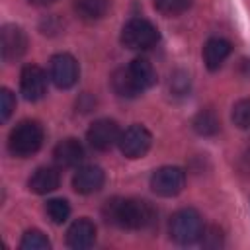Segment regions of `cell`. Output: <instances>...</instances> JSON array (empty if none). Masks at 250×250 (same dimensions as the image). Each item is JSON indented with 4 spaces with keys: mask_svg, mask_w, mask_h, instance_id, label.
I'll return each mask as SVG.
<instances>
[{
    "mask_svg": "<svg viewBox=\"0 0 250 250\" xmlns=\"http://www.w3.org/2000/svg\"><path fill=\"white\" fill-rule=\"evenodd\" d=\"M102 215L105 223L119 229H129V230L148 229L156 221V209L145 199L111 197L104 203Z\"/></svg>",
    "mask_w": 250,
    "mask_h": 250,
    "instance_id": "1",
    "label": "cell"
},
{
    "mask_svg": "<svg viewBox=\"0 0 250 250\" xmlns=\"http://www.w3.org/2000/svg\"><path fill=\"white\" fill-rule=\"evenodd\" d=\"M43 139H45L43 127L37 121H29L27 119V121L18 123L12 129L10 139H8V148H10V152L14 156L25 158V156L35 154L41 148Z\"/></svg>",
    "mask_w": 250,
    "mask_h": 250,
    "instance_id": "2",
    "label": "cell"
},
{
    "mask_svg": "<svg viewBox=\"0 0 250 250\" xmlns=\"http://www.w3.org/2000/svg\"><path fill=\"white\" fill-rule=\"evenodd\" d=\"M170 236L172 240H176L178 244H193L201 238L203 234V219L201 215L191 209V207H186V209H180L176 211L172 217H170Z\"/></svg>",
    "mask_w": 250,
    "mask_h": 250,
    "instance_id": "3",
    "label": "cell"
},
{
    "mask_svg": "<svg viewBox=\"0 0 250 250\" xmlns=\"http://www.w3.org/2000/svg\"><path fill=\"white\" fill-rule=\"evenodd\" d=\"M160 39L156 25L145 18L129 20L121 29V43L131 51H146L154 47Z\"/></svg>",
    "mask_w": 250,
    "mask_h": 250,
    "instance_id": "4",
    "label": "cell"
},
{
    "mask_svg": "<svg viewBox=\"0 0 250 250\" xmlns=\"http://www.w3.org/2000/svg\"><path fill=\"white\" fill-rule=\"evenodd\" d=\"M186 186V172L178 166H162L152 172L150 176V188L156 195L162 197H174L178 195Z\"/></svg>",
    "mask_w": 250,
    "mask_h": 250,
    "instance_id": "5",
    "label": "cell"
},
{
    "mask_svg": "<svg viewBox=\"0 0 250 250\" xmlns=\"http://www.w3.org/2000/svg\"><path fill=\"white\" fill-rule=\"evenodd\" d=\"M117 145L127 158H141L148 152L152 145V135L143 125H131L119 135Z\"/></svg>",
    "mask_w": 250,
    "mask_h": 250,
    "instance_id": "6",
    "label": "cell"
},
{
    "mask_svg": "<svg viewBox=\"0 0 250 250\" xmlns=\"http://www.w3.org/2000/svg\"><path fill=\"white\" fill-rule=\"evenodd\" d=\"M78 74H80V68H78V62L72 55L59 53L51 59L49 76H51V80L57 88H62V90L72 88L78 80Z\"/></svg>",
    "mask_w": 250,
    "mask_h": 250,
    "instance_id": "7",
    "label": "cell"
},
{
    "mask_svg": "<svg viewBox=\"0 0 250 250\" xmlns=\"http://www.w3.org/2000/svg\"><path fill=\"white\" fill-rule=\"evenodd\" d=\"M20 90L25 100L37 102L47 94V74L37 64H25L20 74Z\"/></svg>",
    "mask_w": 250,
    "mask_h": 250,
    "instance_id": "8",
    "label": "cell"
},
{
    "mask_svg": "<svg viewBox=\"0 0 250 250\" xmlns=\"http://www.w3.org/2000/svg\"><path fill=\"white\" fill-rule=\"evenodd\" d=\"M119 127L113 119H98L90 125L86 137L92 148L96 150H109L119 141Z\"/></svg>",
    "mask_w": 250,
    "mask_h": 250,
    "instance_id": "9",
    "label": "cell"
},
{
    "mask_svg": "<svg viewBox=\"0 0 250 250\" xmlns=\"http://www.w3.org/2000/svg\"><path fill=\"white\" fill-rule=\"evenodd\" d=\"M0 49H2V59L6 62L18 61L27 49V37H25L23 29L18 25H12V23L4 25L2 35H0Z\"/></svg>",
    "mask_w": 250,
    "mask_h": 250,
    "instance_id": "10",
    "label": "cell"
},
{
    "mask_svg": "<svg viewBox=\"0 0 250 250\" xmlns=\"http://www.w3.org/2000/svg\"><path fill=\"white\" fill-rule=\"evenodd\" d=\"M104 182H105L104 170L100 166H94V164L80 166L72 176V188L82 195H90V193L100 191Z\"/></svg>",
    "mask_w": 250,
    "mask_h": 250,
    "instance_id": "11",
    "label": "cell"
},
{
    "mask_svg": "<svg viewBox=\"0 0 250 250\" xmlns=\"http://www.w3.org/2000/svg\"><path fill=\"white\" fill-rule=\"evenodd\" d=\"M96 242V225L82 217L76 219L66 230V244L74 250H86Z\"/></svg>",
    "mask_w": 250,
    "mask_h": 250,
    "instance_id": "12",
    "label": "cell"
},
{
    "mask_svg": "<svg viewBox=\"0 0 250 250\" xmlns=\"http://www.w3.org/2000/svg\"><path fill=\"white\" fill-rule=\"evenodd\" d=\"M53 158H55L57 166H61V168L78 166L84 160V146L80 145V141H76L72 137L62 139L61 143H57V146L53 150Z\"/></svg>",
    "mask_w": 250,
    "mask_h": 250,
    "instance_id": "13",
    "label": "cell"
},
{
    "mask_svg": "<svg viewBox=\"0 0 250 250\" xmlns=\"http://www.w3.org/2000/svg\"><path fill=\"white\" fill-rule=\"evenodd\" d=\"M232 51V45L230 41L223 39V37H211L205 47H203V61H205V66L209 70H217L221 68V64L227 61V57L230 55Z\"/></svg>",
    "mask_w": 250,
    "mask_h": 250,
    "instance_id": "14",
    "label": "cell"
},
{
    "mask_svg": "<svg viewBox=\"0 0 250 250\" xmlns=\"http://www.w3.org/2000/svg\"><path fill=\"white\" fill-rule=\"evenodd\" d=\"M59 184H61V176H59V172H57L55 168H51V166H41V168H37V170L31 174L29 182H27L29 189L35 191V193H39V195L55 191V189L59 188Z\"/></svg>",
    "mask_w": 250,
    "mask_h": 250,
    "instance_id": "15",
    "label": "cell"
},
{
    "mask_svg": "<svg viewBox=\"0 0 250 250\" xmlns=\"http://www.w3.org/2000/svg\"><path fill=\"white\" fill-rule=\"evenodd\" d=\"M127 68H129L131 76L135 78L137 86H139L143 92L148 90V88H152V86L156 84V70H154L152 62H148L146 59H143V57L133 59Z\"/></svg>",
    "mask_w": 250,
    "mask_h": 250,
    "instance_id": "16",
    "label": "cell"
},
{
    "mask_svg": "<svg viewBox=\"0 0 250 250\" xmlns=\"http://www.w3.org/2000/svg\"><path fill=\"white\" fill-rule=\"evenodd\" d=\"M111 88H113V92H115L119 98H127V100L137 98V96L143 92V90L137 86L135 78L131 76L129 68H117V70L111 74Z\"/></svg>",
    "mask_w": 250,
    "mask_h": 250,
    "instance_id": "17",
    "label": "cell"
},
{
    "mask_svg": "<svg viewBox=\"0 0 250 250\" xmlns=\"http://www.w3.org/2000/svg\"><path fill=\"white\" fill-rule=\"evenodd\" d=\"M109 4L111 0H74V10L82 20L94 21L107 14Z\"/></svg>",
    "mask_w": 250,
    "mask_h": 250,
    "instance_id": "18",
    "label": "cell"
},
{
    "mask_svg": "<svg viewBox=\"0 0 250 250\" xmlns=\"http://www.w3.org/2000/svg\"><path fill=\"white\" fill-rule=\"evenodd\" d=\"M193 129H195V133H199L203 137H211V135L219 133L221 121H219V117L213 109H201L193 117Z\"/></svg>",
    "mask_w": 250,
    "mask_h": 250,
    "instance_id": "19",
    "label": "cell"
},
{
    "mask_svg": "<svg viewBox=\"0 0 250 250\" xmlns=\"http://www.w3.org/2000/svg\"><path fill=\"white\" fill-rule=\"evenodd\" d=\"M20 248L21 250H49L51 248V242H49V238L41 230L31 229V230H25L23 232L21 242H20Z\"/></svg>",
    "mask_w": 250,
    "mask_h": 250,
    "instance_id": "20",
    "label": "cell"
},
{
    "mask_svg": "<svg viewBox=\"0 0 250 250\" xmlns=\"http://www.w3.org/2000/svg\"><path fill=\"white\" fill-rule=\"evenodd\" d=\"M45 209H47L49 219L55 225L64 223L68 219V215H70V205H68L66 199H51V201H47V207Z\"/></svg>",
    "mask_w": 250,
    "mask_h": 250,
    "instance_id": "21",
    "label": "cell"
},
{
    "mask_svg": "<svg viewBox=\"0 0 250 250\" xmlns=\"http://www.w3.org/2000/svg\"><path fill=\"white\" fill-rule=\"evenodd\" d=\"M193 0H154V8L162 14V16H180L184 14Z\"/></svg>",
    "mask_w": 250,
    "mask_h": 250,
    "instance_id": "22",
    "label": "cell"
},
{
    "mask_svg": "<svg viewBox=\"0 0 250 250\" xmlns=\"http://www.w3.org/2000/svg\"><path fill=\"white\" fill-rule=\"evenodd\" d=\"M232 121L240 129H250V100H240L232 105Z\"/></svg>",
    "mask_w": 250,
    "mask_h": 250,
    "instance_id": "23",
    "label": "cell"
},
{
    "mask_svg": "<svg viewBox=\"0 0 250 250\" xmlns=\"http://www.w3.org/2000/svg\"><path fill=\"white\" fill-rule=\"evenodd\" d=\"M199 240L207 248H219V246H223V232L217 227H209V229H203V234Z\"/></svg>",
    "mask_w": 250,
    "mask_h": 250,
    "instance_id": "24",
    "label": "cell"
},
{
    "mask_svg": "<svg viewBox=\"0 0 250 250\" xmlns=\"http://www.w3.org/2000/svg\"><path fill=\"white\" fill-rule=\"evenodd\" d=\"M170 90L176 94V96H182L189 90V76L186 72H174L170 76Z\"/></svg>",
    "mask_w": 250,
    "mask_h": 250,
    "instance_id": "25",
    "label": "cell"
},
{
    "mask_svg": "<svg viewBox=\"0 0 250 250\" xmlns=\"http://www.w3.org/2000/svg\"><path fill=\"white\" fill-rule=\"evenodd\" d=\"M0 102H2V105H0V115H2V121H6V119L12 115L14 107H16V98H14V94H12L8 88H2V90H0Z\"/></svg>",
    "mask_w": 250,
    "mask_h": 250,
    "instance_id": "26",
    "label": "cell"
},
{
    "mask_svg": "<svg viewBox=\"0 0 250 250\" xmlns=\"http://www.w3.org/2000/svg\"><path fill=\"white\" fill-rule=\"evenodd\" d=\"M94 105H96V100H94L90 94H82L80 100L76 102V107H78L80 111H90V109H94Z\"/></svg>",
    "mask_w": 250,
    "mask_h": 250,
    "instance_id": "27",
    "label": "cell"
},
{
    "mask_svg": "<svg viewBox=\"0 0 250 250\" xmlns=\"http://www.w3.org/2000/svg\"><path fill=\"white\" fill-rule=\"evenodd\" d=\"M27 2L33 6H49V4H55L57 0H27Z\"/></svg>",
    "mask_w": 250,
    "mask_h": 250,
    "instance_id": "28",
    "label": "cell"
},
{
    "mask_svg": "<svg viewBox=\"0 0 250 250\" xmlns=\"http://www.w3.org/2000/svg\"><path fill=\"white\" fill-rule=\"evenodd\" d=\"M244 162H246V166H244L242 170H244V172H250V154H248V156H244Z\"/></svg>",
    "mask_w": 250,
    "mask_h": 250,
    "instance_id": "29",
    "label": "cell"
}]
</instances>
